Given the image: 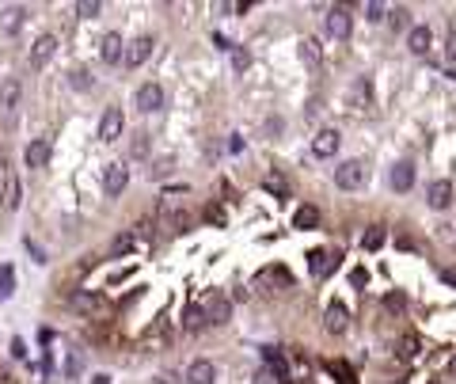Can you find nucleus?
Returning a JSON list of instances; mask_svg holds the SVG:
<instances>
[{
    "label": "nucleus",
    "mask_w": 456,
    "mask_h": 384,
    "mask_svg": "<svg viewBox=\"0 0 456 384\" xmlns=\"http://www.w3.org/2000/svg\"><path fill=\"white\" fill-rule=\"evenodd\" d=\"M365 179H369V168L361 164V160H342L335 168V186L339 191H361Z\"/></svg>",
    "instance_id": "nucleus-1"
},
{
    "label": "nucleus",
    "mask_w": 456,
    "mask_h": 384,
    "mask_svg": "<svg viewBox=\"0 0 456 384\" xmlns=\"http://www.w3.org/2000/svg\"><path fill=\"white\" fill-rule=\"evenodd\" d=\"M323 27H327V35L331 38H339V42H342V38H350V31H354V15H350V8H331V12L327 15H323Z\"/></svg>",
    "instance_id": "nucleus-2"
},
{
    "label": "nucleus",
    "mask_w": 456,
    "mask_h": 384,
    "mask_svg": "<svg viewBox=\"0 0 456 384\" xmlns=\"http://www.w3.org/2000/svg\"><path fill=\"white\" fill-rule=\"evenodd\" d=\"M339 145H342V134L335 126H327V129H320V134L312 137V157L316 160H331L339 152Z\"/></svg>",
    "instance_id": "nucleus-3"
},
{
    "label": "nucleus",
    "mask_w": 456,
    "mask_h": 384,
    "mask_svg": "<svg viewBox=\"0 0 456 384\" xmlns=\"http://www.w3.org/2000/svg\"><path fill=\"white\" fill-rule=\"evenodd\" d=\"M133 107L145 111V114L160 111V107H164V88L152 84V80H149V84H141V88H137V95H133Z\"/></svg>",
    "instance_id": "nucleus-4"
},
{
    "label": "nucleus",
    "mask_w": 456,
    "mask_h": 384,
    "mask_svg": "<svg viewBox=\"0 0 456 384\" xmlns=\"http://www.w3.org/2000/svg\"><path fill=\"white\" fill-rule=\"evenodd\" d=\"M339 259H342V251L316 248V251H308V271H312V278H327V274L339 266Z\"/></svg>",
    "instance_id": "nucleus-5"
},
{
    "label": "nucleus",
    "mask_w": 456,
    "mask_h": 384,
    "mask_svg": "<svg viewBox=\"0 0 456 384\" xmlns=\"http://www.w3.org/2000/svg\"><path fill=\"white\" fill-rule=\"evenodd\" d=\"M122 129H126V118H122V107H107L99 118V141H118Z\"/></svg>",
    "instance_id": "nucleus-6"
},
{
    "label": "nucleus",
    "mask_w": 456,
    "mask_h": 384,
    "mask_svg": "<svg viewBox=\"0 0 456 384\" xmlns=\"http://www.w3.org/2000/svg\"><path fill=\"white\" fill-rule=\"evenodd\" d=\"M152 46H156V42H152L149 35L133 38V42H129L126 50H122V61H126L129 69H137V65H145V61H149V57H152Z\"/></svg>",
    "instance_id": "nucleus-7"
},
{
    "label": "nucleus",
    "mask_w": 456,
    "mask_h": 384,
    "mask_svg": "<svg viewBox=\"0 0 456 384\" xmlns=\"http://www.w3.org/2000/svg\"><path fill=\"white\" fill-rule=\"evenodd\" d=\"M129 183V168L126 164H107V171H103V191H107V198H118L122 191H126Z\"/></svg>",
    "instance_id": "nucleus-8"
},
{
    "label": "nucleus",
    "mask_w": 456,
    "mask_h": 384,
    "mask_svg": "<svg viewBox=\"0 0 456 384\" xmlns=\"http://www.w3.org/2000/svg\"><path fill=\"white\" fill-rule=\"evenodd\" d=\"M426 202H430V209H449L453 206V183L449 179H434V183L426 186Z\"/></svg>",
    "instance_id": "nucleus-9"
},
{
    "label": "nucleus",
    "mask_w": 456,
    "mask_h": 384,
    "mask_svg": "<svg viewBox=\"0 0 456 384\" xmlns=\"http://www.w3.org/2000/svg\"><path fill=\"white\" fill-rule=\"evenodd\" d=\"M72 308H76V312H88V316L107 312V297H103V293H92V289H80V293H72Z\"/></svg>",
    "instance_id": "nucleus-10"
},
{
    "label": "nucleus",
    "mask_w": 456,
    "mask_h": 384,
    "mask_svg": "<svg viewBox=\"0 0 456 384\" xmlns=\"http://www.w3.org/2000/svg\"><path fill=\"white\" fill-rule=\"evenodd\" d=\"M202 312H206V323H228V320H232V301L221 297V293H213V297L206 301Z\"/></svg>",
    "instance_id": "nucleus-11"
},
{
    "label": "nucleus",
    "mask_w": 456,
    "mask_h": 384,
    "mask_svg": "<svg viewBox=\"0 0 456 384\" xmlns=\"http://www.w3.org/2000/svg\"><path fill=\"white\" fill-rule=\"evenodd\" d=\"M323 328H327L331 335H342V331L350 328V312H346L342 301H331V305H327V312H323Z\"/></svg>",
    "instance_id": "nucleus-12"
},
{
    "label": "nucleus",
    "mask_w": 456,
    "mask_h": 384,
    "mask_svg": "<svg viewBox=\"0 0 456 384\" xmlns=\"http://www.w3.org/2000/svg\"><path fill=\"white\" fill-rule=\"evenodd\" d=\"M430 42H434V31L426 27V23H418V27H407V50L411 54H430Z\"/></svg>",
    "instance_id": "nucleus-13"
},
{
    "label": "nucleus",
    "mask_w": 456,
    "mask_h": 384,
    "mask_svg": "<svg viewBox=\"0 0 456 384\" xmlns=\"http://www.w3.org/2000/svg\"><path fill=\"white\" fill-rule=\"evenodd\" d=\"M54 54H57V38H54V35H38L35 46H31V65H35V69H42V65L50 61Z\"/></svg>",
    "instance_id": "nucleus-14"
},
{
    "label": "nucleus",
    "mask_w": 456,
    "mask_h": 384,
    "mask_svg": "<svg viewBox=\"0 0 456 384\" xmlns=\"http://www.w3.org/2000/svg\"><path fill=\"white\" fill-rule=\"evenodd\" d=\"M122 50H126L122 35H118V31H107V35H103V42H99V57H103L107 65H118V61H122Z\"/></svg>",
    "instance_id": "nucleus-15"
},
{
    "label": "nucleus",
    "mask_w": 456,
    "mask_h": 384,
    "mask_svg": "<svg viewBox=\"0 0 456 384\" xmlns=\"http://www.w3.org/2000/svg\"><path fill=\"white\" fill-rule=\"evenodd\" d=\"M217 381V365L206 362V358H198V362H190V369H186V384H213Z\"/></svg>",
    "instance_id": "nucleus-16"
},
{
    "label": "nucleus",
    "mask_w": 456,
    "mask_h": 384,
    "mask_svg": "<svg viewBox=\"0 0 456 384\" xmlns=\"http://www.w3.org/2000/svg\"><path fill=\"white\" fill-rule=\"evenodd\" d=\"M23 157H27V168H46L50 164V141H46V137H35V141L27 145V152H23Z\"/></svg>",
    "instance_id": "nucleus-17"
},
{
    "label": "nucleus",
    "mask_w": 456,
    "mask_h": 384,
    "mask_svg": "<svg viewBox=\"0 0 456 384\" xmlns=\"http://www.w3.org/2000/svg\"><path fill=\"white\" fill-rule=\"evenodd\" d=\"M388 179H392V186H396L399 194H403V191H411V186H414V164H411V160H399V164L392 168V175H388Z\"/></svg>",
    "instance_id": "nucleus-18"
},
{
    "label": "nucleus",
    "mask_w": 456,
    "mask_h": 384,
    "mask_svg": "<svg viewBox=\"0 0 456 384\" xmlns=\"http://www.w3.org/2000/svg\"><path fill=\"white\" fill-rule=\"evenodd\" d=\"M19 95H23V88H19V80H15V77L0 80V107H4V111H15Z\"/></svg>",
    "instance_id": "nucleus-19"
},
{
    "label": "nucleus",
    "mask_w": 456,
    "mask_h": 384,
    "mask_svg": "<svg viewBox=\"0 0 456 384\" xmlns=\"http://www.w3.org/2000/svg\"><path fill=\"white\" fill-rule=\"evenodd\" d=\"M300 61H304V65H320L323 61L320 38H304V42H300Z\"/></svg>",
    "instance_id": "nucleus-20"
},
{
    "label": "nucleus",
    "mask_w": 456,
    "mask_h": 384,
    "mask_svg": "<svg viewBox=\"0 0 456 384\" xmlns=\"http://www.w3.org/2000/svg\"><path fill=\"white\" fill-rule=\"evenodd\" d=\"M384 240H388L384 225H373L369 232L361 236V251H380V248H384Z\"/></svg>",
    "instance_id": "nucleus-21"
},
{
    "label": "nucleus",
    "mask_w": 456,
    "mask_h": 384,
    "mask_svg": "<svg viewBox=\"0 0 456 384\" xmlns=\"http://www.w3.org/2000/svg\"><path fill=\"white\" fill-rule=\"evenodd\" d=\"M293 225H297V228H316V225H320V209H316V206H300L297 214H293Z\"/></svg>",
    "instance_id": "nucleus-22"
},
{
    "label": "nucleus",
    "mask_w": 456,
    "mask_h": 384,
    "mask_svg": "<svg viewBox=\"0 0 456 384\" xmlns=\"http://www.w3.org/2000/svg\"><path fill=\"white\" fill-rule=\"evenodd\" d=\"M183 328H186V331H202V328H206V312H202V305H190V308H186Z\"/></svg>",
    "instance_id": "nucleus-23"
},
{
    "label": "nucleus",
    "mask_w": 456,
    "mask_h": 384,
    "mask_svg": "<svg viewBox=\"0 0 456 384\" xmlns=\"http://www.w3.org/2000/svg\"><path fill=\"white\" fill-rule=\"evenodd\" d=\"M19 198H23V186H19V179H8L4 206H8V209H19Z\"/></svg>",
    "instance_id": "nucleus-24"
},
{
    "label": "nucleus",
    "mask_w": 456,
    "mask_h": 384,
    "mask_svg": "<svg viewBox=\"0 0 456 384\" xmlns=\"http://www.w3.org/2000/svg\"><path fill=\"white\" fill-rule=\"evenodd\" d=\"M12 289H15V271L4 263V266H0V301L12 297Z\"/></svg>",
    "instance_id": "nucleus-25"
},
{
    "label": "nucleus",
    "mask_w": 456,
    "mask_h": 384,
    "mask_svg": "<svg viewBox=\"0 0 456 384\" xmlns=\"http://www.w3.org/2000/svg\"><path fill=\"white\" fill-rule=\"evenodd\" d=\"M327 373L339 377V384H354V369H350L346 362H327Z\"/></svg>",
    "instance_id": "nucleus-26"
},
{
    "label": "nucleus",
    "mask_w": 456,
    "mask_h": 384,
    "mask_svg": "<svg viewBox=\"0 0 456 384\" xmlns=\"http://www.w3.org/2000/svg\"><path fill=\"white\" fill-rule=\"evenodd\" d=\"M69 84L76 88V92H88V88H92V72H88V69H72L69 72Z\"/></svg>",
    "instance_id": "nucleus-27"
},
{
    "label": "nucleus",
    "mask_w": 456,
    "mask_h": 384,
    "mask_svg": "<svg viewBox=\"0 0 456 384\" xmlns=\"http://www.w3.org/2000/svg\"><path fill=\"white\" fill-rule=\"evenodd\" d=\"M414 354H418V335H403V342H399V358L411 362Z\"/></svg>",
    "instance_id": "nucleus-28"
},
{
    "label": "nucleus",
    "mask_w": 456,
    "mask_h": 384,
    "mask_svg": "<svg viewBox=\"0 0 456 384\" xmlns=\"http://www.w3.org/2000/svg\"><path fill=\"white\" fill-rule=\"evenodd\" d=\"M133 243H137V236H133V232H122L118 240L111 243V255H126V251L133 248Z\"/></svg>",
    "instance_id": "nucleus-29"
},
{
    "label": "nucleus",
    "mask_w": 456,
    "mask_h": 384,
    "mask_svg": "<svg viewBox=\"0 0 456 384\" xmlns=\"http://www.w3.org/2000/svg\"><path fill=\"white\" fill-rule=\"evenodd\" d=\"M388 23H392V31H407V8H392V12H384Z\"/></svg>",
    "instance_id": "nucleus-30"
},
{
    "label": "nucleus",
    "mask_w": 456,
    "mask_h": 384,
    "mask_svg": "<svg viewBox=\"0 0 456 384\" xmlns=\"http://www.w3.org/2000/svg\"><path fill=\"white\" fill-rule=\"evenodd\" d=\"M76 12L84 15V19H95V15L103 12V4H95V0H80V4H76Z\"/></svg>",
    "instance_id": "nucleus-31"
},
{
    "label": "nucleus",
    "mask_w": 456,
    "mask_h": 384,
    "mask_svg": "<svg viewBox=\"0 0 456 384\" xmlns=\"http://www.w3.org/2000/svg\"><path fill=\"white\" fill-rule=\"evenodd\" d=\"M23 15H27V12H23V8H12V12H8V19H4V31H8V35H12V31H19Z\"/></svg>",
    "instance_id": "nucleus-32"
},
{
    "label": "nucleus",
    "mask_w": 456,
    "mask_h": 384,
    "mask_svg": "<svg viewBox=\"0 0 456 384\" xmlns=\"http://www.w3.org/2000/svg\"><path fill=\"white\" fill-rule=\"evenodd\" d=\"M384 308H388V312H403V308H407V297H403V293H388V297H384Z\"/></svg>",
    "instance_id": "nucleus-33"
},
{
    "label": "nucleus",
    "mask_w": 456,
    "mask_h": 384,
    "mask_svg": "<svg viewBox=\"0 0 456 384\" xmlns=\"http://www.w3.org/2000/svg\"><path fill=\"white\" fill-rule=\"evenodd\" d=\"M228 54H232V65H236V69H247V65H251V54L247 50H240V46H232V50H228Z\"/></svg>",
    "instance_id": "nucleus-34"
},
{
    "label": "nucleus",
    "mask_w": 456,
    "mask_h": 384,
    "mask_svg": "<svg viewBox=\"0 0 456 384\" xmlns=\"http://www.w3.org/2000/svg\"><path fill=\"white\" fill-rule=\"evenodd\" d=\"M365 19H369V23H380V19H384V4L369 0V4H365Z\"/></svg>",
    "instance_id": "nucleus-35"
},
{
    "label": "nucleus",
    "mask_w": 456,
    "mask_h": 384,
    "mask_svg": "<svg viewBox=\"0 0 456 384\" xmlns=\"http://www.w3.org/2000/svg\"><path fill=\"white\" fill-rule=\"evenodd\" d=\"M266 191H274V194H282V198H285V194H289V186H285V179L282 175H270V179H266Z\"/></svg>",
    "instance_id": "nucleus-36"
},
{
    "label": "nucleus",
    "mask_w": 456,
    "mask_h": 384,
    "mask_svg": "<svg viewBox=\"0 0 456 384\" xmlns=\"http://www.w3.org/2000/svg\"><path fill=\"white\" fill-rule=\"evenodd\" d=\"M129 149H133V157H145V152H149V134H137Z\"/></svg>",
    "instance_id": "nucleus-37"
},
{
    "label": "nucleus",
    "mask_w": 456,
    "mask_h": 384,
    "mask_svg": "<svg viewBox=\"0 0 456 384\" xmlns=\"http://www.w3.org/2000/svg\"><path fill=\"white\" fill-rule=\"evenodd\" d=\"M206 217L213 221V225H225V209H217V206H209V209H206Z\"/></svg>",
    "instance_id": "nucleus-38"
},
{
    "label": "nucleus",
    "mask_w": 456,
    "mask_h": 384,
    "mask_svg": "<svg viewBox=\"0 0 456 384\" xmlns=\"http://www.w3.org/2000/svg\"><path fill=\"white\" fill-rule=\"evenodd\" d=\"M255 384H278V381H274L270 369H259V373H255Z\"/></svg>",
    "instance_id": "nucleus-39"
},
{
    "label": "nucleus",
    "mask_w": 456,
    "mask_h": 384,
    "mask_svg": "<svg viewBox=\"0 0 456 384\" xmlns=\"http://www.w3.org/2000/svg\"><path fill=\"white\" fill-rule=\"evenodd\" d=\"M27 251H31V255H35V263H46V255H42V248H38V243H35V240H27Z\"/></svg>",
    "instance_id": "nucleus-40"
},
{
    "label": "nucleus",
    "mask_w": 456,
    "mask_h": 384,
    "mask_svg": "<svg viewBox=\"0 0 456 384\" xmlns=\"http://www.w3.org/2000/svg\"><path fill=\"white\" fill-rule=\"evenodd\" d=\"M12 354H15V358H27V346H23V339H12Z\"/></svg>",
    "instance_id": "nucleus-41"
},
{
    "label": "nucleus",
    "mask_w": 456,
    "mask_h": 384,
    "mask_svg": "<svg viewBox=\"0 0 456 384\" xmlns=\"http://www.w3.org/2000/svg\"><path fill=\"white\" fill-rule=\"evenodd\" d=\"M445 54H449V61H456V31L449 35V46H445Z\"/></svg>",
    "instance_id": "nucleus-42"
},
{
    "label": "nucleus",
    "mask_w": 456,
    "mask_h": 384,
    "mask_svg": "<svg viewBox=\"0 0 456 384\" xmlns=\"http://www.w3.org/2000/svg\"><path fill=\"white\" fill-rule=\"evenodd\" d=\"M213 42H217V50H232V42H228L225 35H213Z\"/></svg>",
    "instance_id": "nucleus-43"
},
{
    "label": "nucleus",
    "mask_w": 456,
    "mask_h": 384,
    "mask_svg": "<svg viewBox=\"0 0 456 384\" xmlns=\"http://www.w3.org/2000/svg\"><path fill=\"white\" fill-rule=\"evenodd\" d=\"M92 384H111V377H107V373H95V377H92Z\"/></svg>",
    "instance_id": "nucleus-44"
},
{
    "label": "nucleus",
    "mask_w": 456,
    "mask_h": 384,
    "mask_svg": "<svg viewBox=\"0 0 456 384\" xmlns=\"http://www.w3.org/2000/svg\"><path fill=\"white\" fill-rule=\"evenodd\" d=\"M160 384H179V377H175V373H164V377H160Z\"/></svg>",
    "instance_id": "nucleus-45"
},
{
    "label": "nucleus",
    "mask_w": 456,
    "mask_h": 384,
    "mask_svg": "<svg viewBox=\"0 0 456 384\" xmlns=\"http://www.w3.org/2000/svg\"><path fill=\"white\" fill-rule=\"evenodd\" d=\"M445 77H449V80H456V69H449V72H445Z\"/></svg>",
    "instance_id": "nucleus-46"
},
{
    "label": "nucleus",
    "mask_w": 456,
    "mask_h": 384,
    "mask_svg": "<svg viewBox=\"0 0 456 384\" xmlns=\"http://www.w3.org/2000/svg\"><path fill=\"white\" fill-rule=\"evenodd\" d=\"M453 373H456V358H453Z\"/></svg>",
    "instance_id": "nucleus-47"
},
{
    "label": "nucleus",
    "mask_w": 456,
    "mask_h": 384,
    "mask_svg": "<svg viewBox=\"0 0 456 384\" xmlns=\"http://www.w3.org/2000/svg\"><path fill=\"white\" fill-rule=\"evenodd\" d=\"M430 384H441V381H430Z\"/></svg>",
    "instance_id": "nucleus-48"
}]
</instances>
